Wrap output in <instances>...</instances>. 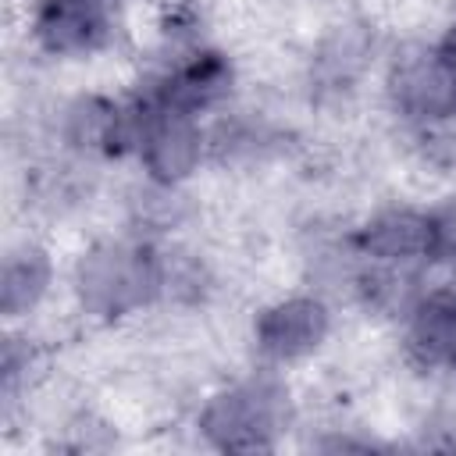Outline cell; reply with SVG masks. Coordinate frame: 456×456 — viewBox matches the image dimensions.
I'll use <instances>...</instances> for the list:
<instances>
[{
	"label": "cell",
	"mask_w": 456,
	"mask_h": 456,
	"mask_svg": "<svg viewBox=\"0 0 456 456\" xmlns=\"http://www.w3.org/2000/svg\"><path fill=\"white\" fill-rule=\"evenodd\" d=\"M53 281V264L46 249L25 242L21 249L7 253L4 260V314L7 317H25L28 310L39 306Z\"/></svg>",
	"instance_id": "cell-4"
},
{
	"label": "cell",
	"mask_w": 456,
	"mask_h": 456,
	"mask_svg": "<svg viewBox=\"0 0 456 456\" xmlns=\"http://www.w3.org/2000/svg\"><path fill=\"white\" fill-rule=\"evenodd\" d=\"M114 0H39L32 39L50 57H89L114 39Z\"/></svg>",
	"instance_id": "cell-2"
},
{
	"label": "cell",
	"mask_w": 456,
	"mask_h": 456,
	"mask_svg": "<svg viewBox=\"0 0 456 456\" xmlns=\"http://www.w3.org/2000/svg\"><path fill=\"white\" fill-rule=\"evenodd\" d=\"M431 224V260H456V196L428 214Z\"/></svg>",
	"instance_id": "cell-5"
},
{
	"label": "cell",
	"mask_w": 456,
	"mask_h": 456,
	"mask_svg": "<svg viewBox=\"0 0 456 456\" xmlns=\"http://www.w3.org/2000/svg\"><path fill=\"white\" fill-rule=\"evenodd\" d=\"M331 328L328 306L314 296H292L267 306L256 321V346L274 360H299L314 353Z\"/></svg>",
	"instance_id": "cell-3"
},
{
	"label": "cell",
	"mask_w": 456,
	"mask_h": 456,
	"mask_svg": "<svg viewBox=\"0 0 456 456\" xmlns=\"http://www.w3.org/2000/svg\"><path fill=\"white\" fill-rule=\"evenodd\" d=\"M160 285H164L160 260L142 246L107 242L96 246L78 267L82 306L107 317L142 306L153 292H160Z\"/></svg>",
	"instance_id": "cell-1"
}]
</instances>
